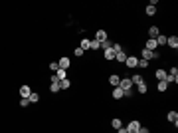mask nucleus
Returning <instances> with one entry per match:
<instances>
[{"instance_id":"2f4dec72","label":"nucleus","mask_w":178,"mask_h":133,"mask_svg":"<svg viewBox=\"0 0 178 133\" xmlns=\"http://www.w3.org/2000/svg\"><path fill=\"white\" fill-rule=\"evenodd\" d=\"M73 54L77 56V58H81V56L85 54V52H83V50H81V48H75V52H73Z\"/></svg>"},{"instance_id":"473e14b6","label":"nucleus","mask_w":178,"mask_h":133,"mask_svg":"<svg viewBox=\"0 0 178 133\" xmlns=\"http://www.w3.org/2000/svg\"><path fill=\"white\" fill-rule=\"evenodd\" d=\"M50 70H52V72H54V74H56L57 70H59V66H57L56 62H54V64H50Z\"/></svg>"},{"instance_id":"6ab92c4d","label":"nucleus","mask_w":178,"mask_h":133,"mask_svg":"<svg viewBox=\"0 0 178 133\" xmlns=\"http://www.w3.org/2000/svg\"><path fill=\"white\" fill-rule=\"evenodd\" d=\"M148 34H150V38H156V36H158V26H150V30H148Z\"/></svg>"},{"instance_id":"b1692460","label":"nucleus","mask_w":178,"mask_h":133,"mask_svg":"<svg viewBox=\"0 0 178 133\" xmlns=\"http://www.w3.org/2000/svg\"><path fill=\"white\" fill-rule=\"evenodd\" d=\"M115 58H117L119 62H123V64H125V60H127V54H125V52H119V54H115Z\"/></svg>"},{"instance_id":"4be33fe9","label":"nucleus","mask_w":178,"mask_h":133,"mask_svg":"<svg viewBox=\"0 0 178 133\" xmlns=\"http://www.w3.org/2000/svg\"><path fill=\"white\" fill-rule=\"evenodd\" d=\"M156 88H158V91H166L168 84H166V81H164V79H162V81H158V86H156Z\"/></svg>"},{"instance_id":"4468645a","label":"nucleus","mask_w":178,"mask_h":133,"mask_svg":"<svg viewBox=\"0 0 178 133\" xmlns=\"http://www.w3.org/2000/svg\"><path fill=\"white\" fill-rule=\"evenodd\" d=\"M89 46H91V40H87V38H83V40H81V46H79V48H81V50L85 52V50H89Z\"/></svg>"},{"instance_id":"1a4fd4ad","label":"nucleus","mask_w":178,"mask_h":133,"mask_svg":"<svg viewBox=\"0 0 178 133\" xmlns=\"http://www.w3.org/2000/svg\"><path fill=\"white\" fill-rule=\"evenodd\" d=\"M166 119H168L170 123H174V125H176V123H178V113H176V111H168Z\"/></svg>"},{"instance_id":"39448f33","label":"nucleus","mask_w":178,"mask_h":133,"mask_svg":"<svg viewBox=\"0 0 178 133\" xmlns=\"http://www.w3.org/2000/svg\"><path fill=\"white\" fill-rule=\"evenodd\" d=\"M30 93H32L30 86H22V88H20V95H22V100H28V97H30Z\"/></svg>"},{"instance_id":"dca6fc26","label":"nucleus","mask_w":178,"mask_h":133,"mask_svg":"<svg viewBox=\"0 0 178 133\" xmlns=\"http://www.w3.org/2000/svg\"><path fill=\"white\" fill-rule=\"evenodd\" d=\"M103 56H105V60H113V58H115V52H113V46L109 48V50H105V54H103Z\"/></svg>"},{"instance_id":"f03ea898","label":"nucleus","mask_w":178,"mask_h":133,"mask_svg":"<svg viewBox=\"0 0 178 133\" xmlns=\"http://www.w3.org/2000/svg\"><path fill=\"white\" fill-rule=\"evenodd\" d=\"M139 129H141V123L139 121H131L127 125V131L129 133H139Z\"/></svg>"},{"instance_id":"c756f323","label":"nucleus","mask_w":178,"mask_h":133,"mask_svg":"<svg viewBox=\"0 0 178 133\" xmlns=\"http://www.w3.org/2000/svg\"><path fill=\"white\" fill-rule=\"evenodd\" d=\"M113 52H115V54L123 52V46H121V44H115V46H113Z\"/></svg>"},{"instance_id":"7ed1b4c3","label":"nucleus","mask_w":178,"mask_h":133,"mask_svg":"<svg viewBox=\"0 0 178 133\" xmlns=\"http://www.w3.org/2000/svg\"><path fill=\"white\" fill-rule=\"evenodd\" d=\"M152 58H158V52H150V50H143V60H146V62H148V60H152Z\"/></svg>"},{"instance_id":"2eb2a0df","label":"nucleus","mask_w":178,"mask_h":133,"mask_svg":"<svg viewBox=\"0 0 178 133\" xmlns=\"http://www.w3.org/2000/svg\"><path fill=\"white\" fill-rule=\"evenodd\" d=\"M155 40H156V44H158V46H164V44H166V36H162V34H158Z\"/></svg>"},{"instance_id":"72a5a7b5","label":"nucleus","mask_w":178,"mask_h":133,"mask_svg":"<svg viewBox=\"0 0 178 133\" xmlns=\"http://www.w3.org/2000/svg\"><path fill=\"white\" fill-rule=\"evenodd\" d=\"M28 103H30V100H20V105H22V107H26Z\"/></svg>"},{"instance_id":"393cba45","label":"nucleus","mask_w":178,"mask_h":133,"mask_svg":"<svg viewBox=\"0 0 178 133\" xmlns=\"http://www.w3.org/2000/svg\"><path fill=\"white\" fill-rule=\"evenodd\" d=\"M89 48H91V50H99V48H101V44L97 42V40H91V46H89Z\"/></svg>"},{"instance_id":"9b49d317","label":"nucleus","mask_w":178,"mask_h":133,"mask_svg":"<svg viewBox=\"0 0 178 133\" xmlns=\"http://www.w3.org/2000/svg\"><path fill=\"white\" fill-rule=\"evenodd\" d=\"M155 12H156V2L152 0V2L146 6V14H148V16H155Z\"/></svg>"},{"instance_id":"f8f14e48","label":"nucleus","mask_w":178,"mask_h":133,"mask_svg":"<svg viewBox=\"0 0 178 133\" xmlns=\"http://www.w3.org/2000/svg\"><path fill=\"white\" fill-rule=\"evenodd\" d=\"M95 40H97V42H105V40H107V32H105V30H99V32H97V38H95Z\"/></svg>"},{"instance_id":"20e7f679","label":"nucleus","mask_w":178,"mask_h":133,"mask_svg":"<svg viewBox=\"0 0 178 133\" xmlns=\"http://www.w3.org/2000/svg\"><path fill=\"white\" fill-rule=\"evenodd\" d=\"M125 64H127L129 68H137V66H139V58H135V56H127Z\"/></svg>"},{"instance_id":"a878e982","label":"nucleus","mask_w":178,"mask_h":133,"mask_svg":"<svg viewBox=\"0 0 178 133\" xmlns=\"http://www.w3.org/2000/svg\"><path fill=\"white\" fill-rule=\"evenodd\" d=\"M139 93H146V84H145V81L139 84Z\"/></svg>"},{"instance_id":"bb28decb","label":"nucleus","mask_w":178,"mask_h":133,"mask_svg":"<svg viewBox=\"0 0 178 133\" xmlns=\"http://www.w3.org/2000/svg\"><path fill=\"white\" fill-rule=\"evenodd\" d=\"M131 81H133V84H137V86H139V84H141V81H145V79L141 78V76H133V78H131Z\"/></svg>"},{"instance_id":"ddd939ff","label":"nucleus","mask_w":178,"mask_h":133,"mask_svg":"<svg viewBox=\"0 0 178 133\" xmlns=\"http://www.w3.org/2000/svg\"><path fill=\"white\" fill-rule=\"evenodd\" d=\"M166 72H164V70H156V79H158V81H162V79H166Z\"/></svg>"},{"instance_id":"f3484780","label":"nucleus","mask_w":178,"mask_h":133,"mask_svg":"<svg viewBox=\"0 0 178 133\" xmlns=\"http://www.w3.org/2000/svg\"><path fill=\"white\" fill-rule=\"evenodd\" d=\"M69 86H71V81H69V79H61V81H59V89H67L69 88Z\"/></svg>"},{"instance_id":"a211bd4d","label":"nucleus","mask_w":178,"mask_h":133,"mask_svg":"<svg viewBox=\"0 0 178 133\" xmlns=\"http://www.w3.org/2000/svg\"><path fill=\"white\" fill-rule=\"evenodd\" d=\"M119 81H121V78H119V76H111V78H109V84H111V86H115V88L119 86Z\"/></svg>"},{"instance_id":"423d86ee","label":"nucleus","mask_w":178,"mask_h":133,"mask_svg":"<svg viewBox=\"0 0 178 133\" xmlns=\"http://www.w3.org/2000/svg\"><path fill=\"white\" fill-rule=\"evenodd\" d=\"M156 48H158V44H156V40H155V38H148V40H146V50L155 52Z\"/></svg>"},{"instance_id":"7c9ffc66","label":"nucleus","mask_w":178,"mask_h":133,"mask_svg":"<svg viewBox=\"0 0 178 133\" xmlns=\"http://www.w3.org/2000/svg\"><path fill=\"white\" fill-rule=\"evenodd\" d=\"M148 66V62H146V60H143V58H141V60H139V68H146Z\"/></svg>"},{"instance_id":"0eeeda50","label":"nucleus","mask_w":178,"mask_h":133,"mask_svg":"<svg viewBox=\"0 0 178 133\" xmlns=\"http://www.w3.org/2000/svg\"><path fill=\"white\" fill-rule=\"evenodd\" d=\"M113 97H115V100H121V97H125V91H123L119 86H117V88H113Z\"/></svg>"},{"instance_id":"cd10ccee","label":"nucleus","mask_w":178,"mask_h":133,"mask_svg":"<svg viewBox=\"0 0 178 133\" xmlns=\"http://www.w3.org/2000/svg\"><path fill=\"white\" fill-rule=\"evenodd\" d=\"M50 91H52V93H57V91H59V84H52V86H50Z\"/></svg>"},{"instance_id":"aec40b11","label":"nucleus","mask_w":178,"mask_h":133,"mask_svg":"<svg viewBox=\"0 0 178 133\" xmlns=\"http://www.w3.org/2000/svg\"><path fill=\"white\" fill-rule=\"evenodd\" d=\"M111 125L115 127V129H121V127H123V123H121V119H119V117H115V119L111 121Z\"/></svg>"},{"instance_id":"9d476101","label":"nucleus","mask_w":178,"mask_h":133,"mask_svg":"<svg viewBox=\"0 0 178 133\" xmlns=\"http://www.w3.org/2000/svg\"><path fill=\"white\" fill-rule=\"evenodd\" d=\"M166 44L170 46V48L176 50V48H178V38H176V36H170V38H166Z\"/></svg>"},{"instance_id":"c85d7f7f","label":"nucleus","mask_w":178,"mask_h":133,"mask_svg":"<svg viewBox=\"0 0 178 133\" xmlns=\"http://www.w3.org/2000/svg\"><path fill=\"white\" fill-rule=\"evenodd\" d=\"M101 48H103V50H109V48H111V42H109V40L101 42Z\"/></svg>"},{"instance_id":"f257e3e1","label":"nucleus","mask_w":178,"mask_h":133,"mask_svg":"<svg viewBox=\"0 0 178 133\" xmlns=\"http://www.w3.org/2000/svg\"><path fill=\"white\" fill-rule=\"evenodd\" d=\"M131 86H133V81H131V78H125L119 81V88L123 89V91H127V89H131Z\"/></svg>"},{"instance_id":"412c9836","label":"nucleus","mask_w":178,"mask_h":133,"mask_svg":"<svg viewBox=\"0 0 178 133\" xmlns=\"http://www.w3.org/2000/svg\"><path fill=\"white\" fill-rule=\"evenodd\" d=\"M28 100L32 101V103H38V101H40V95H38V93H36V91H32V93H30V97H28Z\"/></svg>"},{"instance_id":"f704fd0d","label":"nucleus","mask_w":178,"mask_h":133,"mask_svg":"<svg viewBox=\"0 0 178 133\" xmlns=\"http://www.w3.org/2000/svg\"><path fill=\"white\" fill-rule=\"evenodd\" d=\"M139 133H150V131H148V127H141V129H139Z\"/></svg>"},{"instance_id":"5701e85b","label":"nucleus","mask_w":178,"mask_h":133,"mask_svg":"<svg viewBox=\"0 0 178 133\" xmlns=\"http://www.w3.org/2000/svg\"><path fill=\"white\" fill-rule=\"evenodd\" d=\"M56 76H57V79L61 81V79H66L67 74H66V70H57V72H56Z\"/></svg>"},{"instance_id":"6e6552de","label":"nucleus","mask_w":178,"mask_h":133,"mask_svg":"<svg viewBox=\"0 0 178 133\" xmlns=\"http://www.w3.org/2000/svg\"><path fill=\"white\" fill-rule=\"evenodd\" d=\"M69 64H71V62H69V58H61V60L57 62L59 70H67V68H69Z\"/></svg>"}]
</instances>
